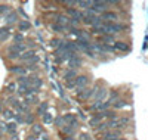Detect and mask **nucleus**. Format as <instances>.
<instances>
[{"mask_svg": "<svg viewBox=\"0 0 148 140\" xmlns=\"http://www.w3.org/2000/svg\"><path fill=\"white\" fill-rule=\"evenodd\" d=\"M104 27V31L105 34H110V35H114L117 33H120L123 28H125V25H121V24H116V22H107L102 25Z\"/></svg>", "mask_w": 148, "mask_h": 140, "instance_id": "obj_1", "label": "nucleus"}, {"mask_svg": "<svg viewBox=\"0 0 148 140\" xmlns=\"http://www.w3.org/2000/svg\"><path fill=\"white\" fill-rule=\"evenodd\" d=\"M95 92H96V88H80L79 93H77V96H79V99H82V100H88L90 96L95 94Z\"/></svg>", "mask_w": 148, "mask_h": 140, "instance_id": "obj_2", "label": "nucleus"}, {"mask_svg": "<svg viewBox=\"0 0 148 140\" xmlns=\"http://www.w3.org/2000/svg\"><path fill=\"white\" fill-rule=\"evenodd\" d=\"M74 83H76V87L79 88H86V86L89 84V77L88 75H77V78L74 80Z\"/></svg>", "mask_w": 148, "mask_h": 140, "instance_id": "obj_3", "label": "nucleus"}, {"mask_svg": "<svg viewBox=\"0 0 148 140\" xmlns=\"http://www.w3.org/2000/svg\"><path fill=\"white\" fill-rule=\"evenodd\" d=\"M101 19H104L107 22H116L119 19V15L116 14V12H113V10H105L104 14L101 15Z\"/></svg>", "mask_w": 148, "mask_h": 140, "instance_id": "obj_4", "label": "nucleus"}, {"mask_svg": "<svg viewBox=\"0 0 148 140\" xmlns=\"http://www.w3.org/2000/svg\"><path fill=\"white\" fill-rule=\"evenodd\" d=\"M108 6V3L107 2H93V5H92V7L89 9V10H92L93 14L95 12H101V15L105 12V7Z\"/></svg>", "mask_w": 148, "mask_h": 140, "instance_id": "obj_5", "label": "nucleus"}, {"mask_svg": "<svg viewBox=\"0 0 148 140\" xmlns=\"http://www.w3.org/2000/svg\"><path fill=\"white\" fill-rule=\"evenodd\" d=\"M67 16L70 18L71 16V19H76V21H82V18H83V14L80 10H77V9H74V7H71V9H68L67 10Z\"/></svg>", "mask_w": 148, "mask_h": 140, "instance_id": "obj_6", "label": "nucleus"}, {"mask_svg": "<svg viewBox=\"0 0 148 140\" xmlns=\"http://www.w3.org/2000/svg\"><path fill=\"white\" fill-rule=\"evenodd\" d=\"M83 65V60H82V58L80 56H74L73 59H70L68 60V67H70V69H76V68H80Z\"/></svg>", "mask_w": 148, "mask_h": 140, "instance_id": "obj_7", "label": "nucleus"}, {"mask_svg": "<svg viewBox=\"0 0 148 140\" xmlns=\"http://www.w3.org/2000/svg\"><path fill=\"white\" fill-rule=\"evenodd\" d=\"M28 80H30V87H34V88H40V87L43 86V81H42V78H39L37 75H30V77H28Z\"/></svg>", "mask_w": 148, "mask_h": 140, "instance_id": "obj_8", "label": "nucleus"}, {"mask_svg": "<svg viewBox=\"0 0 148 140\" xmlns=\"http://www.w3.org/2000/svg\"><path fill=\"white\" fill-rule=\"evenodd\" d=\"M96 15L93 14L92 10H86L84 14H83V18H82V21H83V24H86V25H92V21H93V18H95Z\"/></svg>", "mask_w": 148, "mask_h": 140, "instance_id": "obj_9", "label": "nucleus"}, {"mask_svg": "<svg viewBox=\"0 0 148 140\" xmlns=\"http://www.w3.org/2000/svg\"><path fill=\"white\" fill-rule=\"evenodd\" d=\"M64 121L67 122V125H71L73 128H76L77 124H79L77 118L74 117V115H71V113H67V115H64Z\"/></svg>", "mask_w": 148, "mask_h": 140, "instance_id": "obj_10", "label": "nucleus"}, {"mask_svg": "<svg viewBox=\"0 0 148 140\" xmlns=\"http://www.w3.org/2000/svg\"><path fill=\"white\" fill-rule=\"evenodd\" d=\"M10 72L14 74H18L19 77H22V75L27 74V68L22 67V65H15V67H10Z\"/></svg>", "mask_w": 148, "mask_h": 140, "instance_id": "obj_11", "label": "nucleus"}, {"mask_svg": "<svg viewBox=\"0 0 148 140\" xmlns=\"http://www.w3.org/2000/svg\"><path fill=\"white\" fill-rule=\"evenodd\" d=\"M76 78H77V71H76V69H68V71L64 74V80H65L67 83L74 81Z\"/></svg>", "mask_w": 148, "mask_h": 140, "instance_id": "obj_12", "label": "nucleus"}, {"mask_svg": "<svg viewBox=\"0 0 148 140\" xmlns=\"http://www.w3.org/2000/svg\"><path fill=\"white\" fill-rule=\"evenodd\" d=\"M95 102H101V100H104L105 97H107V88H99V90H96L95 92Z\"/></svg>", "mask_w": 148, "mask_h": 140, "instance_id": "obj_13", "label": "nucleus"}, {"mask_svg": "<svg viewBox=\"0 0 148 140\" xmlns=\"http://www.w3.org/2000/svg\"><path fill=\"white\" fill-rule=\"evenodd\" d=\"M120 131L119 130H116V131H105L104 134H102V140H113V139H116V137H120Z\"/></svg>", "mask_w": 148, "mask_h": 140, "instance_id": "obj_14", "label": "nucleus"}, {"mask_svg": "<svg viewBox=\"0 0 148 140\" xmlns=\"http://www.w3.org/2000/svg\"><path fill=\"white\" fill-rule=\"evenodd\" d=\"M64 49H65V52H71V53H76L77 52V46H76V41H67L64 43Z\"/></svg>", "mask_w": 148, "mask_h": 140, "instance_id": "obj_15", "label": "nucleus"}, {"mask_svg": "<svg viewBox=\"0 0 148 140\" xmlns=\"http://www.w3.org/2000/svg\"><path fill=\"white\" fill-rule=\"evenodd\" d=\"M36 56V53H34V50H25L21 56H19V59L21 60H24V62H28L31 58H34Z\"/></svg>", "mask_w": 148, "mask_h": 140, "instance_id": "obj_16", "label": "nucleus"}, {"mask_svg": "<svg viewBox=\"0 0 148 140\" xmlns=\"http://www.w3.org/2000/svg\"><path fill=\"white\" fill-rule=\"evenodd\" d=\"M9 27H3V28H0V43H3L9 39Z\"/></svg>", "mask_w": 148, "mask_h": 140, "instance_id": "obj_17", "label": "nucleus"}, {"mask_svg": "<svg viewBox=\"0 0 148 140\" xmlns=\"http://www.w3.org/2000/svg\"><path fill=\"white\" fill-rule=\"evenodd\" d=\"M8 24H14V22H16L18 21V14L16 12H14V10H10L9 14L6 15V19H5Z\"/></svg>", "mask_w": 148, "mask_h": 140, "instance_id": "obj_18", "label": "nucleus"}, {"mask_svg": "<svg viewBox=\"0 0 148 140\" xmlns=\"http://www.w3.org/2000/svg\"><path fill=\"white\" fill-rule=\"evenodd\" d=\"M30 28H31V24H30L27 19L18 22V30H19V31H28Z\"/></svg>", "mask_w": 148, "mask_h": 140, "instance_id": "obj_19", "label": "nucleus"}, {"mask_svg": "<svg viewBox=\"0 0 148 140\" xmlns=\"http://www.w3.org/2000/svg\"><path fill=\"white\" fill-rule=\"evenodd\" d=\"M76 46H77V49H82V50H89L90 41H88V40H77Z\"/></svg>", "mask_w": 148, "mask_h": 140, "instance_id": "obj_20", "label": "nucleus"}, {"mask_svg": "<svg viewBox=\"0 0 148 140\" xmlns=\"http://www.w3.org/2000/svg\"><path fill=\"white\" fill-rule=\"evenodd\" d=\"M51 28H52L53 33H64L65 30H68V27H65V25H61V24H58V22L52 24V25H51Z\"/></svg>", "mask_w": 148, "mask_h": 140, "instance_id": "obj_21", "label": "nucleus"}, {"mask_svg": "<svg viewBox=\"0 0 148 140\" xmlns=\"http://www.w3.org/2000/svg\"><path fill=\"white\" fill-rule=\"evenodd\" d=\"M21 56V53H18L16 50L14 49V46H9L8 47V58L9 59H18Z\"/></svg>", "mask_w": 148, "mask_h": 140, "instance_id": "obj_22", "label": "nucleus"}, {"mask_svg": "<svg viewBox=\"0 0 148 140\" xmlns=\"http://www.w3.org/2000/svg\"><path fill=\"white\" fill-rule=\"evenodd\" d=\"M114 49L120 50V52H126V50H129V46L125 41H116L114 43Z\"/></svg>", "mask_w": 148, "mask_h": 140, "instance_id": "obj_23", "label": "nucleus"}, {"mask_svg": "<svg viewBox=\"0 0 148 140\" xmlns=\"http://www.w3.org/2000/svg\"><path fill=\"white\" fill-rule=\"evenodd\" d=\"M47 102H43V103H40L39 105V108H37V115H40V117H43V113H46L47 112Z\"/></svg>", "mask_w": 148, "mask_h": 140, "instance_id": "obj_24", "label": "nucleus"}, {"mask_svg": "<svg viewBox=\"0 0 148 140\" xmlns=\"http://www.w3.org/2000/svg\"><path fill=\"white\" fill-rule=\"evenodd\" d=\"M127 105V102L125 100V99H117L114 103H113V106H114V109H121V108H125Z\"/></svg>", "mask_w": 148, "mask_h": 140, "instance_id": "obj_25", "label": "nucleus"}, {"mask_svg": "<svg viewBox=\"0 0 148 140\" xmlns=\"http://www.w3.org/2000/svg\"><path fill=\"white\" fill-rule=\"evenodd\" d=\"M31 131H33L34 136L36 134H42L43 133V125L42 124H33L31 125Z\"/></svg>", "mask_w": 148, "mask_h": 140, "instance_id": "obj_26", "label": "nucleus"}, {"mask_svg": "<svg viewBox=\"0 0 148 140\" xmlns=\"http://www.w3.org/2000/svg\"><path fill=\"white\" fill-rule=\"evenodd\" d=\"M92 5H93V2H86V0H79L77 2V6L83 7V9H89V7H92Z\"/></svg>", "mask_w": 148, "mask_h": 140, "instance_id": "obj_27", "label": "nucleus"}, {"mask_svg": "<svg viewBox=\"0 0 148 140\" xmlns=\"http://www.w3.org/2000/svg\"><path fill=\"white\" fill-rule=\"evenodd\" d=\"M102 43H104V44H107V43H116V40H114V35L104 34V35H102Z\"/></svg>", "mask_w": 148, "mask_h": 140, "instance_id": "obj_28", "label": "nucleus"}, {"mask_svg": "<svg viewBox=\"0 0 148 140\" xmlns=\"http://www.w3.org/2000/svg\"><path fill=\"white\" fill-rule=\"evenodd\" d=\"M53 122V117H52V113H43V124H52Z\"/></svg>", "mask_w": 148, "mask_h": 140, "instance_id": "obj_29", "label": "nucleus"}, {"mask_svg": "<svg viewBox=\"0 0 148 140\" xmlns=\"http://www.w3.org/2000/svg\"><path fill=\"white\" fill-rule=\"evenodd\" d=\"M99 124H101V120H99V117H98V115L92 117V118H90V121H89V125L95 127V128H96V127L99 125Z\"/></svg>", "mask_w": 148, "mask_h": 140, "instance_id": "obj_30", "label": "nucleus"}, {"mask_svg": "<svg viewBox=\"0 0 148 140\" xmlns=\"http://www.w3.org/2000/svg\"><path fill=\"white\" fill-rule=\"evenodd\" d=\"M6 131L15 134V131H16V122H9V124H6Z\"/></svg>", "mask_w": 148, "mask_h": 140, "instance_id": "obj_31", "label": "nucleus"}, {"mask_svg": "<svg viewBox=\"0 0 148 140\" xmlns=\"http://www.w3.org/2000/svg\"><path fill=\"white\" fill-rule=\"evenodd\" d=\"M53 122H55V127H59V128H62L64 127V117H56L55 120H53Z\"/></svg>", "mask_w": 148, "mask_h": 140, "instance_id": "obj_32", "label": "nucleus"}, {"mask_svg": "<svg viewBox=\"0 0 148 140\" xmlns=\"http://www.w3.org/2000/svg\"><path fill=\"white\" fill-rule=\"evenodd\" d=\"M62 44H64V41L61 40V39H53V40L51 41V46H52V47H55V49H59Z\"/></svg>", "mask_w": 148, "mask_h": 140, "instance_id": "obj_33", "label": "nucleus"}, {"mask_svg": "<svg viewBox=\"0 0 148 140\" xmlns=\"http://www.w3.org/2000/svg\"><path fill=\"white\" fill-rule=\"evenodd\" d=\"M24 122H25V124H33L34 122V115H33V113L27 112L25 113V118H24Z\"/></svg>", "mask_w": 148, "mask_h": 140, "instance_id": "obj_34", "label": "nucleus"}, {"mask_svg": "<svg viewBox=\"0 0 148 140\" xmlns=\"http://www.w3.org/2000/svg\"><path fill=\"white\" fill-rule=\"evenodd\" d=\"M14 41H15V44H22V41H24V35H22L21 33L15 34V35H14Z\"/></svg>", "mask_w": 148, "mask_h": 140, "instance_id": "obj_35", "label": "nucleus"}, {"mask_svg": "<svg viewBox=\"0 0 148 140\" xmlns=\"http://www.w3.org/2000/svg\"><path fill=\"white\" fill-rule=\"evenodd\" d=\"M101 21H102V19H101V16H95V18H93V21H92V27H93V28L101 27V25H102V24H101Z\"/></svg>", "mask_w": 148, "mask_h": 140, "instance_id": "obj_36", "label": "nucleus"}, {"mask_svg": "<svg viewBox=\"0 0 148 140\" xmlns=\"http://www.w3.org/2000/svg\"><path fill=\"white\" fill-rule=\"evenodd\" d=\"M130 122V118H126V117H123V118H119V127H125Z\"/></svg>", "mask_w": 148, "mask_h": 140, "instance_id": "obj_37", "label": "nucleus"}, {"mask_svg": "<svg viewBox=\"0 0 148 140\" xmlns=\"http://www.w3.org/2000/svg\"><path fill=\"white\" fill-rule=\"evenodd\" d=\"M10 12V6L9 5H0V14H9Z\"/></svg>", "mask_w": 148, "mask_h": 140, "instance_id": "obj_38", "label": "nucleus"}, {"mask_svg": "<svg viewBox=\"0 0 148 140\" xmlns=\"http://www.w3.org/2000/svg\"><path fill=\"white\" fill-rule=\"evenodd\" d=\"M62 131H64L65 134H68V136H70V134H73V133H74V128H73L71 125H67V124H65V125L62 127Z\"/></svg>", "mask_w": 148, "mask_h": 140, "instance_id": "obj_39", "label": "nucleus"}, {"mask_svg": "<svg viewBox=\"0 0 148 140\" xmlns=\"http://www.w3.org/2000/svg\"><path fill=\"white\" fill-rule=\"evenodd\" d=\"M3 117H5L6 120H10V118H14L15 115H14V112H12V111L6 109V111H3Z\"/></svg>", "mask_w": 148, "mask_h": 140, "instance_id": "obj_40", "label": "nucleus"}, {"mask_svg": "<svg viewBox=\"0 0 148 140\" xmlns=\"http://www.w3.org/2000/svg\"><path fill=\"white\" fill-rule=\"evenodd\" d=\"M107 128H108V124L107 122H101L99 125L96 127V131H105Z\"/></svg>", "mask_w": 148, "mask_h": 140, "instance_id": "obj_41", "label": "nucleus"}, {"mask_svg": "<svg viewBox=\"0 0 148 140\" xmlns=\"http://www.w3.org/2000/svg\"><path fill=\"white\" fill-rule=\"evenodd\" d=\"M79 140H92V137L86 133H82V134H79Z\"/></svg>", "mask_w": 148, "mask_h": 140, "instance_id": "obj_42", "label": "nucleus"}, {"mask_svg": "<svg viewBox=\"0 0 148 140\" xmlns=\"http://www.w3.org/2000/svg\"><path fill=\"white\" fill-rule=\"evenodd\" d=\"M8 90H9L10 93H14V92L16 90V84H15V83H9V84H8Z\"/></svg>", "mask_w": 148, "mask_h": 140, "instance_id": "obj_43", "label": "nucleus"}, {"mask_svg": "<svg viewBox=\"0 0 148 140\" xmlns=\"http://www.w3.org/2000/svg\"><path fill=\"white\" fill-rule=\"evenodd\" d=\"M86 55H88V58H92V59H95V58H96V53H95V52H92V50H86Z\"/></svg>", "mask_w": 148, "mask_h": 140, "instance_id": "obj_44", "label": "nucleus"}, {"mask_svg": "<svg viewBox=\"0 0 148 140\" xmlns=\"http://www.w3.org/2000/svg\"><path fill=\"white\" fill-rule=\"evenodd\" d=\"M64 5L70 6V9H71V6H77V2H71V0H68V2H64Z\"/></svg>", "mask_w": 148, "mask_h": 140, "instance_id": "obj_45", "label": "nucleus"}, {"mask_svg": "<svg viewBox=\"0 0 148 140\" xmlns=\"http://www.w3.org/2000/svg\"><path fill=\"white\" fill-rule=\"evenodd\" d=\"M15 121H16V122H19V124H21V122H24V118H22V115H21V113L15 115Z\"/></svg>", "mask_w": 148, "mask_h": 140, "instance_id": "obj_46", "label": "nucleus"}, {"mask_svg": "<svg viewBox=\"0 0 148 140\" xmlns=\"http://www.w3.org/2000/svg\"><path fill=\"white\" fill-rule=\"evenodd\" d=\"M74 87H76V83H74V81L67 83V88H74Z\"/></svg>", "mask_w": 148, "mask_h": 140, "instance_id": "obj_47", "label": "nucleus"}, {"mask_svg": "<svg viewBox=\"0 0 148 140\" xmlns=\"http://www.w3.org/2000/svg\"><path fill=\"white\" fill-rule=\"evenodd\" d=\"M0 131H6V124L5 122H0Z\"/></svg>", "mask_w": 148, "mask_h": 140, "instance_id": "obj_48", "label": "nucleus"}, {"mask_svg": "<svg viewBox=\"0 0 148 140\" xmlns=\"http://www.w3.org/2000/svg\"><path fill=\"white\" fill-rule=\"evenodd\" d=\"M27 69H30V71H36V69H37V65H30V67H27Z\"/></svg>", "mask_w": 148, "mask_h": 140, "instance_id": "obj_49", "label": "nucleus"}, {"mask_svg": "<svg viewBox=\"0 0 148 140\" xmlns=\"http://www.w3.org/2000/svg\"><path fill=\"white\" fill-rule=\"evenodd\" d=\"M42 140H49V136L46 133H42Z\"/></svg>", "mask_w": 148, "mask_h": 140, "instance_id": "obj_50", "label": "nucleus"}, {"mask_svg": "<svg viewBox=\"0 0 148 140\" xmlns=\"http://www.w3.org/2000/svg\"><path fill=\"white\" fill-rule=\"evenodd\" d=\"M62 140H76V139H74V137H71V136H67V137H64Z\"/></svg>", "mask_w": 148, "mask_h": 140, "instance_id": "obj_51", "label": "nucleus"}, {"mask_svg": "<svg viewBox=\"0 0 148 140\" xmlns=\"http://www.w3.org/2000/svg\"><path fill=\"white\" fill-rule=\"evenodd\" d=\"M27 140H36V136H34V134H30Z\"/></svg>", "mask_w": 148, "mask_h": 140, "instance_id": "obj_52", "label": "nucleus"}, {"mask_svg": "<svg viewBox=\"0 0 148 140\" xmlns=\"http://www.w3.org/2000/svg\"><path fill=\"white\" fill-rule=\"evenodd\" d=\"M10 140H19V139H18V137H16V136L14 134V136H12V139H10Z\"/></svg>", "mask_w": 148, "mask_h": 140, "instance_id": "obj_53", "label": "nucleus"}, {"mask_svg": "<svg viewBox=\"0 0 148 140\" xmlns=\"http://www.w3.org/2000/svg\"><path fill=\"white\" fill-rule=\"evenodd\" d=\"M113 140H126V139H123V137H116V139H113Z\"/></svg>", "mask_w": 148, "mask_h": 140, "instance_id": "obj_54", "label": "nucleus"}, {"mask_svg": "<svg viewBox=\"0 0 148 140\" xmlns=\"http://www.w3.org/2000/svg\"><path fill=\"white\" fill-rule=\"evenodd\" d=\"M3 112V106H2V102H0V113Z\"/></svg>", "mask_w": 148, "mask_h": 140, "instance_id": "obj_55", "label": "nucleus"}]
</instances>
